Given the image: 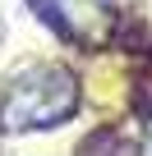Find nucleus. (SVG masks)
<instances>
[{
  "label": "nucleus",
  "mask_w": 152,
  "mask_h": 156,
  "mask_svg": "<svg viewBox=\"0 0 152 156\" xmlns=\"http://www.w3.org/2000/svg\"><path fill=\"white\" fill-rule=\"evenodd\" d=\"M79 106H83V87L74 78V69L37 64L5 87V97H0V129H9V133L60 129L65 119L79 115Z\"/></svg>",
  "instance_id": "nucleus-1"
},
{
  "label": "nucleus",
  "mask_w": 152,
  "mask_h": 156,
  "mask_svg": "<svg viewBox=\"0 0 152 156\" xmlns=\"http://www.w3.org/2000/svg\"><path fill=\"white\" fill-rule=\"evenodd\" d=\"M46 9L55 23H65L69 37L79 41H102L106 23H111V5L106 0H46Z\"/></svg>",
  "instance_id": "nucleus-2"
},
{
  "label": "nucleus",
  "mask_w": 152,
  "mask_h": 156,
  "mask_svg": "<svg viewBox=\"0 0 152 156\" xmlns=\"http://www.w3.org/2000/svg\"><path fill=\"white\" fill-rule=\"evenodd\" d=\"M143 156H152V115H147V124H143Z\"/></svg>",
  "instance_id": "nucleus-3"
}]
</instances>
